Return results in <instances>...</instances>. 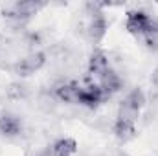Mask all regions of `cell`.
I'll return each instance as SVG.
<instances>
[{
    "instance_id": "obj_2",
    "label": "cell",
    "mask_w": 158,
    "mask_h": 156,
    "mask_svg": "<svg viewBox=\"0 0 158 156\" xmlns=\"http://www.w3.org/2000/svg\"><path fill=\"white\" fill-rule=\"evenodd\" d=\"M145 103H147L145 92L140 86H136L131 92H127V96L121 99V103H119V107H118V116L116 117H119V119H129V121H134L136 123L138 117H140V112L145 107Z\"/></svg>"
},
{
    "instance_id": "obj_4",
    "label": "cell",
    "mask_w": 158,
    "mask_h": 156,
    "mask_svg": "<svg viewBox=\"0 0 158 156\" xmlns=\"http://www.w3.org/2000/svg\"><path fill=\"white\" fill-rule=\"evenodd\" d=\"M44 64H46V53L44 51H31L13 64V74H17L19 77H30V76L40 72L44 68Z\"/></svg>"
},
{
    "instance_id": "obj_6",
    "label": "cell",
    "mask_w": 158,
    "mask_h": 156,
    "mask_svg": "<svg viewBox=\"0 0 158 156\" xmlns=\"http://www.w3.org/2000/svg\"><path fill=\"white\" fill-rule=\"evenodd\" d=\"M109 97L103 92V88L98 83H86L81 84L79 90V97H77V105L85 107V109H98L101 103H105Z\"/></svg>"
},
{
    "instance_id": "obj_12",
    "label": "cell",
    "mask_w": 158,
    "mask_h": 156,
    "mask_svg": "<svg viewBox=\"0 0 158 156\" xmlns=\"http://www.w3.org/2000/svg\"><path fill=\"white\" fill-rule=\"evenodd\" d=\"M98 84L103 88V92L107 94V97H112L114 94H118L123 88V79L119 77L114 70H109L103 77L98 81Z\"/></svg>"
},
{
    "instance_id": "obj_11",
    "label": "cell",
    "mask_w": 158,
    "mask_h": 156,
    "mask_svg": "<svg viewBox=\"0 0 158 156\" xmlns=\"http://www.w3.org/2000/svg\"><path fill=\"white\" fill-rule=\"evenodd\" d=\"M112 132H114V136L118 138L119 142H131V140H134L136 134H138L134 121L119 119V117H116V121H114V125H112Z\"/></svg>"
},
{
    "instance_id": "obj_8",
    "label": "cell",
    "mask_w": 158,
    "mask_h": 156,
    "mask_svg": "<svg viewBox=\"0 0 158 156\" xmlns=\"http://www.w3.org/2000/svg\"><path fill=\"white\" fill-rule=\"evenodd\" d=\"M79 90H81V84L77 81H63V83H57L53 86V96L61 103H68V105L76 103L77 105Z\"/></svg>"
},
{
    "instance_id": "obj_1",
    "label": "cell",
    "mask_w": 158,
    "mask_h": 156,
    "mask_svg": "<svg viewBox=\"0 0 158 156\" xmlns=\"http://www.w3.org/2000/svg\"><path fill=\"white\" fill-rule=\"evenodd\" d=\"M125 30L140 39L147 35H158V17L149 15L143 9H131L127 11Z\"/></svg>"
},
{
    "instance_id": "obj_14",
    "label": "cell",
    "mask_w": 158,
    "mask_h": 156,
    "mask_svg": "<svg viewBox=\"0 0 158 156\" xmlns=\"http://www.w3.org/2000/svg\"><path fill=\"white\" fill-rule=\"evenodd\" d=\"M151 83L158 88V68H155V72H153V76H151Z\"/></svg>"
},
{
    "instance_id": "obj_3",
    "label": "cell",
    "mask_w": 158,
    "mask_h": 156,
    "mask_svg": "<svg viewBox=\"0 0 158 156\" xmlns=\"http://www.w3.org/2000/svg\"><path fill=\"white\" fill-rule=\"evenodd\" d=\"M44 2L40 0H22V2H15L7 7L2 9V15L6 18H11V20H17V22H24L31 17H35L40 9H44Z\"/></svg>"
},
{
    "instance_id": "obj_5",
    "label": "cell",
    "mask_w": 158,
    "mask_h": 156,
    "mask_svg": "<svg viewBox=\"0 0 158 156\" xmlns=\"http://www.w3.org/2000/svg\"><path fill=\"white\" fill-rule=\"evenodd\" d=\"M88 9H90V17H88V37L92 39L94 44L101 42L103 37L107 35V30H109V22H107V17L105 13L101 11V6L98 4H88Z\"/></svg>"
},
{
    "instance_id": "obj_7",
    "label": "cell",
    "mask_w": 158,
    "mask_h": 156,
    "mask_svg": "<svg viewBox=\"0 0 158 156\" xmlns=\"http://www.w3.org/2000/svg\"><path fill=\"white\" fill-rule=\"evenodd\" d=\"M109 70H112V68H110L109 55H107L103 50L96 48V50L90 53V57H88V77L94 79V81L98 83Z\"/></svg>"
},
{
    "instance_id": "obj_15",
    "label": "cell",
    "mask_w": 158,
    "mask_h": 156,
    "mask_svg": "<svg viewBox=\"0 0 158 156\" xmlns=\"http://www.w3.org/2000/svg\"><path fill=\"white\" fill-rule=\"evenodd\" d=\"M0 42H2V37H0Z\"/></svg>"
},
{
    "instance_id": "obj_13",
    "label": "cell",
    "mask_w": 158,
    "mask_h": 156,
    "mask_svg": "<svg viewBox=\"0 0 158 156\" xmlns=\"http://www.w3.org/2000/svg\"><path fill=\"white\" fill-rule=\"evenodd\" d=\"M143 46L149 50V51H158V35H147V37H142Z\"/></svg>"
},
{
    "instance_id": "obj_9",
    "label": "cell",
    "mask_w": 158,
    "mask_h": 156,
    "mask_svg": "<svg viewBox=\"0 0 158 156\" xmlns=\"http://www.w3.org/2000/svg\"><path fill=\"white\" fill-rule=\"evenodd\" d=\"M24 125H22V119L17 116V114H11V112H4L0 114V134L6 136V138H15L22 132Z\"/></svg>"
},
{
    "instance_id": "obj_10",
    "label": "cell",
    "mask_w": 158,
    "mask_h": 156,
    "mask_svg": "<svg viewBox=\"0 0 158 156\" xmlns=\"http://www.w3.org/2000/svg\"><path fill=\"white\" fill-rule=\"evenodd\" d=\"M76 153H77V142L70 136L57 138L48 147V156H76Z\"/></svg>"
}]
</instances>
